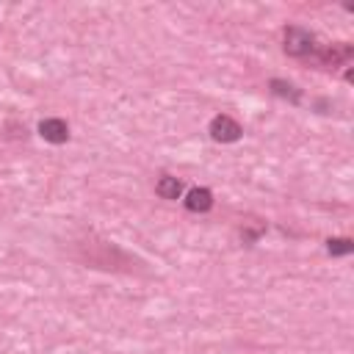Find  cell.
Instances as JSON below:
<instances>
[{"label":"cell","mask_w":354,"mask_h":354,"mask_svg":"<svg viewBox=\"0 0 354 354\" xmlns=\"http://www.w3.org/2000/svg\"><path fill=\"white\" fill-rule=\"evenodd\" d=\"M282 50L293 58H307L315 50V33L301 25H288L282 30Z\"/></svg>","instance_id":"6da1fadb"},{"label":"cell","mask_w":354,"mask_h":354,"mask_svg":"<svg viewBox=\"0 0 354 354\" xmlns=\"http://www.w3.org/2000/svg\"><path fill=\"white\" fill-rule=\"evenodd\" d=\"M207 133H210V138L218 141V144H235V141H241L243 127H241L232 116L216 113V116L210 119V124H207Z\"/></svg>","instance_id":"7a4b0ae2"},{"label":"cell","mask_w":354,"mask_h":354,"mask_svg":"<svg viewBox=\"0 0 354 354\" xmlns=\"http://www.w3.org/2000/svg\"><path fill=\"white\" fill-rule=\"evenodd\" d=\"M39 136L47 141V144H66L69 141V124L58 116H50V119H41L39 122Z\"/></svg>","instance_id":"3957f363"},{"label":"cell","mask_w":354,"mask_h":354,"mask_svg":"<svg viewBox=\"0 0 354 354\" xmlns=\"http://www.w3.org/2000/svg\"><path fill=\"white\" fill-rule=\"evenodd\" d=\"M185 207L191 213H207L213 207V191L210 188H191L185 194Z\"/></svg>","instance_id":"277c9868"},{"label":"cell","mask_w":354,"mask_h":354,"mask_svg":"<svg viewBox=\"0 0 354 354\" xmlns=\"http://www.w3.org/2000/svg\"><path fill=\"white\" fill-rule=\"evenodd\" d=\"M351 55H354L351 44H346V41H337V44H332V47H326V50L321 53V64H324V66H337V64H346V61H351Z\"/></svg>","instance_id":"5b68a950"},{"label":"cell","mask_w":354,"mask_h":354,"mask_svg":"<svg viewBox=\"0 0 354 354\" xmlns=\"http://www.w3.org/2000/svg\"><path fill=\"white\" fill-rule=\"evenodd\" d=\"M155 194H158L160 199H177V196L183 194V183H180L177 177H171V174H163V177L155 183Z\"/></svg>","instance_id":"8992f818"},{"label":"cell","mask_w":354,"mask_h":354,"mask_svg":"<svg viewBox=\"0 0 354 354\" xmlns=\"http://www.w3.org/2000/svg\"><path fill=\"white\" fill-rule=\"evenodd\" d=\"M268 88H271L277 97H282V100H288V102H293V105H299V102H301V91H299L293 83H288V80L274 77V80L268 83Z\"/></svg>","instance_id":"52a82bcc"},{"label":"cell","mask_w":354,"mask_h":354,"mask_svg":"<svg viewBox=\"0 0 354 354\" xmlns=\"http://www.w3.org/2000/svg\"><path fill=\"white\" fill-rule=\"evenodd\" d=\"M351 249H354V241H351V238H329V241H326V252H329L332 257L351 254Z\"/></svg>","instance_id":"ba28073f"}]
</instances>
